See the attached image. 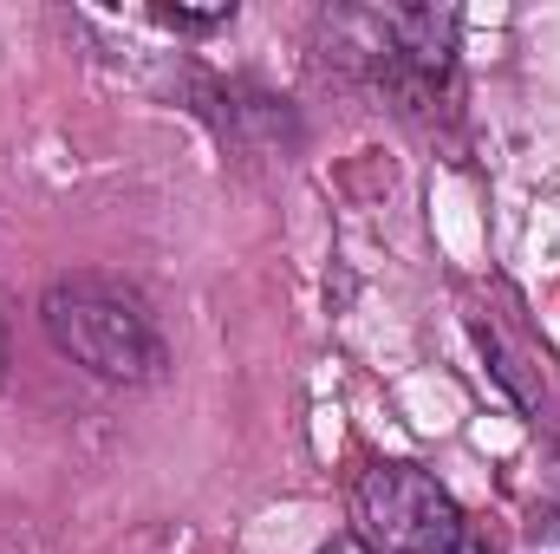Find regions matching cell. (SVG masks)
Wrapping results in <instances>:
<instances>
[{
    "mask_svg": "<svg viewBox=\"0 0 560 554\" xmlns=\"http://www.w3.org/2000/svg\"><path fill=\"white\" fill-rule=\"evenodd\" d=\"M365 535L392 554H482L450 489L418 463H372L352 489Z\"/></svg>",
    "mask_w": 560,
    "mask_h": 554,
    "instance_id": "2",
    "label": "cell"
},
{
    "mask_svg": "<svg viewBox=\"0 0 560 554\" xmlns=\"http://www.w3.org/2000/svg\"><path fill=\"white\" fill-rule=\"evenodd\" d=\"M163 26H183V33H202V26H229L235 20V0H215V7H156Z\"/></svg>",
    "mask_w": 560,
    "mask_h": 554,
    "instance_id": "3",
    "label": "cell"
},
{
    "mask_svg": "<svg viewBox=\"0 0 560 554\" xmlns=\"http://www.w3.org/2000/svg\"><path fill=\"white\" fill-rule=\"evenodd\" d=\"M39 326L98 385L138 392V385H156L170 372V346H163L150 307L118 280H92V275L52 280L46 300H39Z\"/></svg>",
    "mask_w": 560,
    "mask_h": 554,
    "instance_id": "1",
    "label": "cell"
},
{
    "mask_svg": "<svg viewBox=\"0 0 560 554\" xmlns=\"http://www.w3.org/2000/svg\"><path fill=\"white\" fill-rule=\"evenodd\" d=\"M319 554H372V549H365V542H359V535H339V542H332V549H319Z\"/></svg>",
    "mask_w": 560,
    "mask_h": 554,
    "instance_id": "4",
    "label": "cell"
}]
</instances>
